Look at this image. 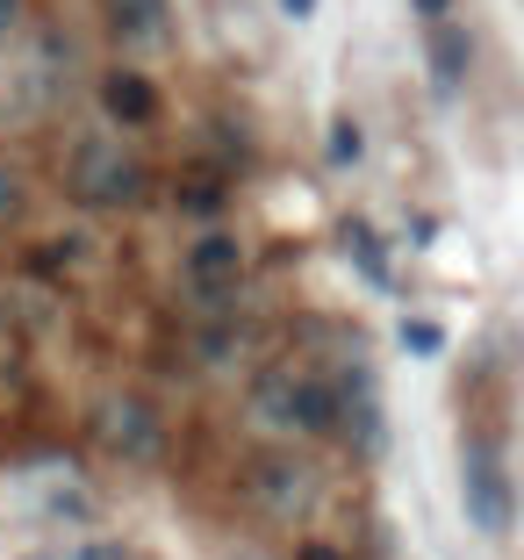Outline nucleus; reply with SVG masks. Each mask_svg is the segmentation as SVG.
Instances as JSON below:
<instances>
[{"label":"nucleus","mask_w":524,"mask_h":560,"mask_svg":"<svg viewBox=\"0 0 524 560\" xmlns=\"http://www.w3.org/2000/svg\"><path fill=\"white\" fill-rule=\"evenodd\" d=\"M417 8H424V15H439V8H445V0H417Z\"/></svg>","instance_id":"nucleus-18"},{"label":"nucleus","mask_w":524,"mask_h":560,"mask_svg":"<svg viewBox=\"0 0 524 560\" xmlns=\"http://www.w3.org/2000/svg\"><path fill=\"white\" fill-rule=\"evenodd\" d=\"M237 273H245V245H237L230 231H209V237L187 245V280H195L209 302H223L230 288H237Z\"/></svg>","instance_id":"nucleus-5"},{"label":"nucleus","mask_w":524,"mask_h":560,"mask_svg":"<svg viewBox=\"0 0 524 560\" xmlns=\"http://www.w3.org/2000/svg\"><path fill=\"white\" fill-rule=\"evenodd\" d=\"M72 560H130V546H115V539H86V546H72Z\"/></svg>","instance_id":"nucleus-14"},{"label":"nucleus","mask_w":524,"mask_h":560,"mask_svg":"<svg viewBox=\"0 0 524 560\" xmlns=\"http://www.w3.org/2000/svg\"><path fill=\"white\" fill-rule=\"evenodd\" d=\"M252 489H259V503H266V511L295 517V511H310V495H316V475H310V467L295 460V453H280V460H266V467H259V481H252Z\"/></svg>","instance_id":"nucleus-6"},{"label":"nucleus","mask_w":524,"mask_h":560,"mask_svg":"<svg viewBox=\"0 0 524 560\" xmlns=\"http://www.w3.org/2000/svg\"><path fill=\"white\" fill-rule=\"evenodd\" d=\"M15 22H22V0H0V36H15Z\"/></svg>","instance_id":"nucleus-15"},{"label":"nucleus","mask_w":524,"mask_h":560,"mask_svg":"<svg viewBox=\"0 0 524 560\" xmlns=\"http://www.w3.org/2000/svg\"><path fill=\"white\" fill-rule=\"evenodd\" d=\"M94 431L108 453H123V460H151L159 453V417H151L144 396H108L94 410Z\"/></svg>","instance_id":"nucleus-4"},{"label":"nucleus","mask_w":524,"mask_h":560,"mask_svg":"<svg viewBox=\"0 0 524 560\" xmlns=\"http://www.w3.org/2000/svg\"><path fill=\"white\" fill-rule=\"evenodd\" d=\"M115 30L137 36V44H144V36H159L165 30V0H115Z\"/></svg>","instance_id":"nucleus-9"},{"label":"nucleus","mask_w":524,"mask_h":560,"mask_svg":"<svg viewBox=\"0 0 524 560\" xmlns=\"http://www.w3.org/2000/svg\"><path fill=\"white\" fill-rule=\"evenodd\" d=\"M72 195H80L86 209H130V201L144 195V165H137L123 144L94 137V144L72 151Z\"/></svg>","instance_id":"nucleus-1"},{"label":"nucleus","mask_w":524,"mask_h":560,"mask_svg":"<svg viewBox=\"0 0 524 560\" xmlns=\"http://www.w3.org/2000/svg\"><path fill=\"white\" fill-rule=\"evenodd\" d=\"M101 108H108L115 122H151L159 94H151L144 72H108V80H101Z\"/></svg>","instance_id":"nucleus-8"},{"label":"nucleus","mask_w":524,"mask_h":560,"mask_svg":"<svg viewBox=\"0 0 524 560\" xmlns=\"http://www.w3.org/2000/svg\"><path fill=\"white\" fill-rule=\"evenodd\" d=\"M360 151H366L360 122H352V116H338V122H330V159H338V165H352V159H360Z\"/></svg>","instance_id":"nucleus-12"},{"label":"nucleus","mask_w":524,"mask_h":560,"mask_svg":"<svg viewBox=\"0 0 524 560\" xmlns=\"http://www.w3.org/2000/svg\"><path fill=\"white\" fill-rule=\"evenodd\" d=\"M403 352H417V360H439L445 352V324H431V316H403Z\"/></svg>","instance_id":"nucleus-10"},{"label":"nucleus","mask_w":524,"mask_h":560,"mask_svg":"<svg viewBox=\"0 0 524 560\" xmlns=\"http://www.w3.org/2000/svg\"><path fill=\"white\" fill-rule=\"evenodd\" d=\"M467 66H475V36L459 30V22H439V30H431V86H439V94H459Z\"/></svg>","instance_id":"nucleus-7"},{"label":"nucleus","mask_w":524,"mask_h":560,"mask_svg":"<svg viewBox=\"0 0 524 560\" xmlns=\"http://www.w3.org/2000/svg\"><path fill=\"white\" fill-rule=\"evenodd\" d=\"M22 201H30L22 173H15V165H0V223H15V215H22Z\"/></svg>","instance_id":"nucleus-13"},{"label":"nucleus","mask_w":524,"mask_h":560,"mask_svg":"<svg viewBox=\"0 0 524 560\" xmlns=\"http://www.w3.org/2000/svg\"><path fill=\"white\" fill-rule=\"evenodd\" d=\"M459 511H467L475 532H489V539L510 532V475L496 460V445H467L459 453Z\"/></svg>","instance_id":"nucleus-3"},{"label":"nucleus","mask_w":524,"mask_h":560,"mask_svg":"<svg viewBox=\"0 0 524 560\" xmlns=\"http://www.w3.org/2000/svg\"><path fill=\"white\" fill-rule=\"evenodd\" d=\"M345 252L366 266V280H388V266H381V245H374V231H366V223H345Z\"/></svg>","instance_id":"nucleus-11"},{"label":"nucleus","mask_w":524,"mask_h":560,"mask_svg":"<svg viewBox=\"0 0 524 560\" xmlns=\"http://www.w3.org/2000/svg\"><path fill=\"white\" fill-rule=\"evenodd\" d=\"M280 8H288L295 22H310V15H316V0H280Z\"/></svg>","instance_id":"nucleus-16"},{"label":"nucleus","mask_w":524,"mask_h":560,"mask_svg":"<svg viewBox=\"0 0 524 560\" xmlns=\"http://www.w3.org/2000/svg\"><path fill=\"white\" fill-rule=\"evenodd\" d=\"M302 560H338V553H324V546H310V553H302Z\"/></svg>","instance_id":"nucleus-17"},{"label":"nucleus","mask_w":524,"mask_h":560,"mask_svg":"<svg viewBox=\"0 0 524 560\" xmlns=\"http://www.w3.org/2000/svg\"><path fill=\"white\" fill-rule=\"evenodd\" d=\"M252 410H259V424L273 431H330L338 417H330V388L310 374H266L259 396H252Z\"/></svg>","instance_id":"nucleus-2"}]
</instances>
